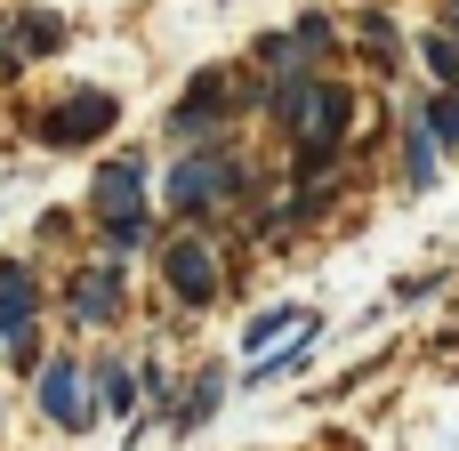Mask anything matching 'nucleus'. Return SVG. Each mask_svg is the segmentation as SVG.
I'll return each mask as SVG.
<instances>
[{"mask_svg": "<svg viewBox=\"0 0 459 451\" xmlns=\"http://www.w3.org/2000/svg\"><path fill=\"white\" fill-rule=\"evenodd\" d=\"M73 315L97 323V331L121 323V266H81V274H73Z\"/></svg>", "mask_w": 459, "mask_h": 451, "instance_id": "9", "label": "nucleus"}, {"mask_svg": "<svg viewBox=\"0 0 459 451\" xmlns=\"http://www.w3.org/2000/svg\"><path fill=\"white\" fill-rule=\"evenodd\" d=\"M420 56H428V73H436V89H459V24H428L420 32Z\"/></svg>", "mask_w": 459, "mask_h": 451, "instance_id": "13", "label": "nucleus"}, {"mask_svg": "<svg viewBox=\"0 0 459 451\" xmlns=\"http://www.w3.org/2000/svg\"><path fill=\"white\" fill-rule=\"evenodd\" d=\"M32 315H40V282L24 266H0V339H24Z\"/></svg>", "mask_w": 459, "mask_h": 451, "instance_id": "11", "label": "nucleus"}, {"mask_svg": "<svg viewBox=\"0 0 459 451\" xmlns=\"http://www.w3.org/2000/svg\"><path fill=\"white\" fill-rule=\"evenodd\" d=\"M428 129H436V145L459 153V89H436V97H428Z\"/></svg>", "mask_w": 459, "mask_h": 451, "instance_id": "14", "label": "nucleus"}, {"mask_svg": "<svg viewBox=\"0 0 459 451\" xmlns=\"http://www.w3.org/2000/svg\"><path fill=\"white\" fill-rule=\"evenodd\" d=\"M250 194V169L234 161V153H186L178 161V178H169V202H178V218H202L210 202H242Z\"/></svg>", "mask_w": 459, "mask_h": 451, "instance_id": "2", "label": "nucleus"}, {"mask_svg": "<svg viewBox=\"0 0 459 451\" xmlns=\"http://www.w3.org/2000/svg\"><path fill=\"white\" fill-rule=\"evenodd\" d=\"M226 105H234L226 73H202V81H194V97H186V105L169 113V137H178V145H202V137H210V129L226 121Z\"/></svg>", "mask_w": 459, "mask_h": 451, "instance_id": "6", "label": "nucleus"}, {"mask_svg": "<svg viewBox=\"0 0 459 451\" xmlns=\"http://www.w3.org/2000/svg\"><path fill=\"white\" fill-rule=\"evenodd\" d=\"M274 73H299V65H315V56H331V24L323 16H307V24H290V32H274L266 48H258Z\"/></svg>", "mask_w": 459, "mask_h": 451, "instance_id": "10", "label": "nucleus"}, {"mask_svg": "<svg viewBox=\"0 0 459 451\" xmlns=\"http://www.w3.org/2000/svg\"><path fill=\"white\" fill-rule=\"evenodd\" d=\"M315 339H323V323H315V315H307V323H299V331H290V347H274V355H266V363H250V387H266V379H282V371H299V363H307V347H315Z\"/></svg>", "mask_w": 459, "mask_h": 451, "instance_id": "12", "label": "nucleus"}, {"mask_svg": "<svg viewBox=\"0 0 459 451\" xmlns=\"http://www.w3.org/2000/svg\"><path fill=\"white\" fill-rule=\"evenodd\" d=\"M89 210H97V226H105V242H113V250L145 242V169H137V161H113V169H97V186H89Z\"/></svg>", "mask_w": 459, "mask_h": 451, "instance_id": "3", "label": "nucleus"}, {"mask_svg": "<svg viewBox=\"0 0 459 451\" xmlns=\"http://www.w3.org/2000/svg\"><path fill=\"white\" fill-rule=\"evenodd\" d=\"M56 40H65V24H56L48 8H24V16H8V40H0V65H8V73H24V65H32L40 48H56Z\"/></svg>", "mask_w": 459, "mask_h": 451, "instance_id": "8", "label": "nucleus"}, {"mask_svg": "<svg viewBox=\"0 0 459 451\" xmlns=\"http://www.w3.org/2000/svg\"><path fill=\"white\" fill-rule=\"evenodd\" d=\"M161 282H169L178 307H210V299H218V250H210L202 234H178V242L161 250Z\"/></svg>", "mask_w": 459, "mask_h": 451, "instance_id": "4", "label": "nucleus"}, {"mask_svg": "<svg viewBox=\"0 0 459 451\" xmlns=\"http://www.w3.org/2000/svg\"><path fill=\"white\" fill-rule=\"evenodd\" d=\"M40 420H56V428H73V436L97 420V412H89V387H81L73 363H48V371H40Z\"/></svg>", "mask_w": 459, "mask_h": 451, "instance_id": "7", "label": "nucleus"}, {"mask_svg": "<svg viewBox=\"0 0 459 451\" xmlns=\"http://www.w3.org/2000/svg\"><path fill=\"white\" fill-rule=\"evenodd\" d=\"M218 395H226V379H218V371H202V379H194V395H186V412H178V428H202V420L218 412Z\"/></svg>", "mask_w": 459, "mask_h": 451, "instance_id": "15", "label": "nucleus"}, {"mask_svg": "<svg viewBox=\"0 0 459 451\" xmlns=\"http://www.w3.org/2000/svg\"><path fill=\"white\" fill-rule=\"evenodd\" d=\"M347 121H355V89H339V81H315L307 113L290 121V129H299V178H323V169L339 161V145H347Z\"/></svg>", "mask_w": 459, "mask_h": 451, "instance_id": "1", "label": "nucleus"}, {"mask_svg": "<svg viewBox=\"0 0 459 451\" xmlns=\"http://www.w3.org/2000/svg\"><path fill=\"white\" fill-rule=\"evenodd\" d=\"M113 113H121V105H113V89H73L65 105H48V113H40V137H48V145H81V137L113 129Z\"/></svg>", "mask_w": 459, "mask_h": 451, "instance_id": "5", "label": "nucleus"}, {"mask_svg": "<svg viewBox=\"0 0 459 451\" xmlns=\"http://www.w3.org/2000/svg\"><path fill=\"white\" fill-rule=\"evenodd\" d=\"M97 403H105V412H129V403H137V379H129V371H97Z\"/></svg>", "mask_w": 459, "mask_h": 451, "instance_id": "17", "label": "nucleus"}, {"mask_svg": "<svg viewBox=\"0 0 459 451\" xmlns=\"http://www.w3.org/2000/svg\"><path fill=\"white\" fill-rule=\"evenodd\" d=\"M299 323H307L299 307H266V315H258V323L242 331V347H266V339H282V331H299Z\"/></svg>", "mask_w": 459, "mask_h": 451, "instance_id": "16", "label": "nucleus"}]
</instances>
